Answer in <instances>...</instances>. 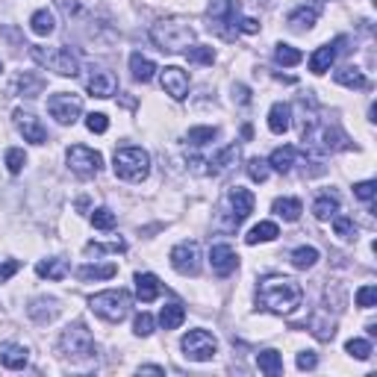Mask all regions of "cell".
I'll return each mask as SVG.
<instances>
[{
	"label": "cell",
	"instance_id": "25",
	"mask_svg": "<svg viewBox=\"0 0 377 377\" xmlns=\"http://www.w3.org/2000/svg\"><path fill=\"white\" fill-rule=\"evenodd\" d=\"M183 322H186V306H183V304L171 301V304L162 306V313H159V324H162V330H177Z\"/></svg>",
	"mask_w": 377,
	"mask_h": 377
},
{
	"label": "cell",
	"instance_id": "16",
	"mask_svg": "<svg viewBox=\"0 0 377 377\" xmlns=\"http://www.w3.org/2000/svg\"><path fill=\"white\" fill-rule=\"evenodd\" d=\"M209 263H212V271H216L218 277H230L236 265H239V256L230 245H212L209 247Z\"/></svg>",
	"mask_w": 377,
	"mask_h": 377
},
{
	"label": "cell",
	"instance_id": "13",
	"mask_svg": "<svg viewBox=\"0 0 377 377\" xmlns=\"http://www.w3.org/2000/svg\"><path fill=\"white\" fill-rule=\"evenodd\" d=\"M227 204H230V224L233 227H239V224L254 212V195L247 192V188L236 186V188L227 192Z\"/></svg>",
	"mask_w": 377,
	"mask_h": 377
},
{
	"label": "cell",
	"instance_id": "55",
	"mask_svg": "<svg viewBox=\"0 0 377 377\" xmlns=\"http://www.w3.org/2000/svg\"><path fill=\"white\" fill-rule=\"evenodd\" d=\"M239 30H242V33H259V24H256L254 18H242V21H239Z\"/></svg>",
	"mask_w": 377,
	"mask_h": 377
},
{
	"label": "cell",
	"instance_id": "44",
	"mask_svg": "<svg viewBox=\"0 0 377 377\" xmlns=\"http://www.w3.org/2000/svg\"><path fill=\"white\" fill-rule=\"evenodd\" d=\"M121 251H127V245L118 239V242H109V245H98V242H89L86 245V254L89 256H100V254H121Z\"/></svg>",
	"mask_w": 377,
	"mask_h": 377
},
{
	"label": "cell",
	"instance_id": "33",
	"mask_svg": "<svg viewBox=\"0 0 377 377\" xmlns=\"http://www.w3.org/2000/svg\"><path fill=\"white\" fill-rule=\"evenodd\" d=\"M130 71H133V80H139V82H150V80H153V71H157V65H153L148 56L133 53V56H130Z\"/></svg>",
	"mask_w": 377,
	"mask_h": 377
},
{
	"label": "cell",
	"instance_id": "19",
	"mask_svg": "<svg viewBox=\"0 0 377 377\" xmlns=\"http://www.w3.org/2000/svg\"><path fill=\"white\" fill-rule=\"evenodd\" d=\"M27 360H30V351L24 348V345H15V342L0 345V362H3L6 369H12V371L27 369Z\"/></svg>",
	"mask_w": 377,
	"mask_h": 377
},
{
	"label": "cell",
	"instance_id": "30",
	"mask_svg": "<svg viewBox=\"0 0 377 377\" xmlns=\"http://www.w3.org/2000/svg\"><path fill=\"white\" fill-rule=\"evenodd\" d=\"M256 365H259V371L263 374H268V377H277V374H283V357L277 351H259L256 353Z\"/></svg>",
	"mask_w": 377,
	"mask_h": 377
},
{
	"label": "cell",
	"instance_id": "9",
	"mask_svg": "<svg viewBox=\"0 0 377 377\" xmlns=\"http://www.w3.org/2000/svg\"><path fill=\"white\" fill-rule=\"evenodd\" d=\"M65 159H68V168L74 171L77 177H94V174L100 171V165H103V157H100V153L91 150V148H86V145L68 148Z\"/></svg>",
	"mask_w": 377,
	"mask_h": 377
},
{
	"label": "cell",
	"instance_id": "49",
	"mask_svg": "<svg viewBox=\"0 0 377 377\" xmlns=\"http://www.w3.org/2000/svg\"><path fill=\"white\" fill-rule=\"evenodd\" d=\"M377 304V286H362L360 292H357V306H362V310H371V306Z\"/></svg>",
	"mask_w": 377,
	"mask_h": 377
},
{
	"label": "cell",
	"instance_id": "48",
	"mask_svg": "<svg viewBox=\"0 0 377 377\" xmlns=\"http://www.w3.org/2000/svg\"><path fill=\"white\" fill-rule=\"evenodd\" d=\"M345 351L351 353V357H357V360H369L371 357V345L365 339H351L345 345Z\"/></svg>",
	"mask_w": 377,
	"mask_h": 377
},
{
	"label": "cell",
	"instance_id": "40",
	"mask_svg": "<svg viewBox=\"0 0 377 377\" xmlns=\"http://www.w3.org/2000/svg\"><path fill=\"white\" fill-rule=\"evenodd\" d=\"M301 59H304V53L298 51V47H292V44H277V51H274V62H277V65L292 68V65H298Z\"/></svg>",
	"mask_w": 377,
	"mask_h": 377
},
{
	"label": "cell",
	"instance_id": "32",
	"mask_svg": "<svg viewBox=\"0 0 377 377\" xmlns=\"http://www.w3.org/2000/svg\"><path fill=\"white\" fill-rule=\"evenodd\" d=\"M271 209H274L283 221H298V218H301V212H304V207H301V200H298V198H277V200H274V207H271Z\"/></svg>",
	"mask_w": 377,
	"mask_h": 377
},
{
	"label": "cell",
	"instance_id": "3",
	"mask_svg": "<svg viewBox=\"0 0 377 377\" xmlns=\"http://www.w3.org/2000/svg\"><path fill=\"white\" fill-rule=\"evenodd\" d=\"M304 148H315L322 153H333V150H348L351 141L345 139V133H342L339 127L327 124V121H318V118H313L310 124H304Z\"/></svg>",
	"mask_w": 377,
	"mask_h": 377
},
{
	"label": "cell",
	"instance_id": "27",
	"mask_svg": "<svg viewBox=\"0 0 377 377\" xmlns=\"http://www.w3.org/2000/svg\"><path fill=\"white\" fill-rule=\"evenodd\" d=\"M315 21H318V9L315 6H298L295 12H289V18H286V24L292 30H310Z\"/></svg>",
	"mask_w": 377,
	"mask_h": 377
},
{
	"label": "cell",
	"instance_id": "42",
	"mask_svg": "<svg viewBox=\"0 0 377 377\" xmlns=\"http://www.w3.org/2000/svg\"><path fill=\"white\" fill-rule=\"evenodd\" d=\"M115 212L112 209H106V207H100V209H94L91 212V224H94V227H98V230H112L115 227Z\"/></svg>",
	"mask_w": 377,
	"mask_h": 377
},
{
	"label": "cell",
	"instance_id": "39",
	"mask_svg": "<svg viewBox=\"0 0 377 377\" xmlns=\"http://www.w3.org/2000/svg\"><path fill=\"white\" fill-rule=\"evenodd\" d=\"M216 136H218V130H216V127H188V133H186L188 145H195V148L209 145V141L216 139Z\"/></svg>",
	"mask_w": 377,
	"mask_h": 377
},
{
	"label": "cell",
	"instance_id": "23",
	"mask_svg": "<svg viewBox=\"0 0 377 377\" xmlns=\"http://www.w3.org/2000/svg\"><path fill=\"white\" fill-rule=\"evenodd\" d=\"M236 159H239V148H236V145H227V148L218 150L216 157L207 162V165H209L207 174H224V171H230L233 165H236Z\"/></svg>",
	"mask_w": 377,
	"mask_h": 377
},
{
	"label": "cell",
	"instance_id": "8",
	"mask_svg": "<svg viewBox=\"0 0 377 377\" xmlns=\"http://www.w3.org/2000/svg\"><path fill=\"white\" fill-rule=\"evenodd\" d=\"M180 348L186 353V360H195V362H207L216 357L218 351V342L212 333H207V330H188V333L183 336Z\"/></svg>",
	"mask_w": 377,
	"mask_h": 377
},
{
	"label": "cell",
	"instance_id": "26",
	"mask_svg": "<svg viewBox=\"0 0 377 377\" xmlns=\"http://www.w3.org/2000/svg\"><path fill=\"white\" fill-rule=\"evenodd\" d=\"M339 212V198L333 192H324V195H318L315 198V204H313V216L318 221H327V218H333Z\"/></svg>",
	"mask_w": 377,
	"mask_h": 377
},
{
	"label": "cell",
	"instance_id": "34",
	"mask_svg": "<svg viewBox=\"0 0 377 377\" xmlns=\"http://www.w3.org/2000/svg\"><path fill=\"white\" fill-rule=\"evenodd\" d=\"M280 230H277V224L274 221H263V224H256V227L245 236V242L247 245H259V242H271V239H277Z\"/></svg>",
	"mask_w": 377,
	"mask_h": 377
},
{
	"label": "cell",
	"instance_id": "51",
	"mask_svg": "<svg viewBox=\"0 0 377 377\" xmlns=\"http://www.w3.org/2000/svg\"><path fill=\"white\" fill-rule=\"evenodd\" d=\"M133 330H136V336H150L153 333V315L139 313L136 322H133Z\"/></svg>",
	"mask_w": 377,
	"mask_h": 377
},
{
	"label": "cell",
	"instance_id": "6",
	"mask_svg": "<svg viewBox=\"0 0 377 377\" xmlns=\"http://www.w3.org/2000/svg\"><path fill=\"white\" fill-rule=\"evenodd\" d=\"M30 53H33L35 62L56 71L59 77H77L80 74V62L68 47H33Z\"/></svg>",
	"mask_w": 377,
	"mask_h": 377
},
{
	"label": "cell",
	"instance_id": "22",
	"mask_svg": "<svg viewBox=\"0 0 377 377\" xmlns=\"http://www.w3.org/2000/svg\"><path fill=\"white\" fill-rule=\"evenodd\" d=\"M159 277L157 274H136V298L141 304H150L159 298Z\"/></svg>",
	"mask_w": 377,
	"mask_h": 377
},
{
	"label": "cell",
	"instance_id": "31",
	"mask_svg": "<svg viewBox=\"0 0 377 377\" xmlns=\"http://www.w3.org/2000/svg\"><path fill=\"white\" fill-rule=\"evenodd\" d=\"M333 80L339 82V86H345V89H365L369 86V80H365V74L360 68H339Z\"/></svg>",
	"mask_w": 377,
	"mask_h": 377
},
{
	"label": "cell",
	"instance_id": "7",
	"mask_svg": "<svg viewBox=\"0 0 377 377\" xmlns=\"http://www.w3.org/2000/svg\"><path fill=\"white\" fill-rule=\"evenodd\" d=\"M59 348L68 360H86L94 353V339L89 333V327L82 322H74L62 330V339H59Z\"/></svg>",
	"mask_w": 377,
	"mask_h": 377
},
{
	"label": "cell",
	"instance_id": "15",
	"mask_svg": "<svg viewBox=\"0 0 377 377\" xmlns=\"http://www.w3.org/2000/svg\"><path fill=\"white\" fill-rule=\"evenodd\" d=\"M118 89V80L112 71H106V68H91V74L86 80V91L91 94V98H112Z\"/></svg>",
	"mask_w": 377,
	"mask_h": 377
},
{
	"label": "cell",
	"instance_id": "17",
	"mask_svg": "<svg viewBox=\"0 0 377 377\" xmlns=\"http://www.w3.org/2000/svg\"><path fill=\"white\" fill-rule=\"evenodd\" d=\"M162 89H165V94H171L174 100H183L188 94V74L183 68L168 65L162 71Z\"/></svg>",
	"mask_w": 377,
	"mask_h": 377
},
{
	"label": "cell",
	"instance_id": "47",
	"mask_svg": "<svg viewBox=\"0 0 377 377\" xmlns=\"http://www.w3.org/2000/svg\"><path fill=\"white\" fill-rule=\"evenodd\" d=\"M188 62H200V65H212V59H216V53H212V47H188L186 51Z\"/></svg>",
	"mask_w": 377,
	"mask_h": 377
},
{
	"label": "cell",
	"instance_id": "52",
	"mask_svg": "<svg viewBox=\"0 0 377 377\" xmlns=\"http://www.w3.org/2000/svg\"><path fill=\"white\" fill-rule=\"evenodd\" d=\"M315 365H318L315 351H301V353H298V369H301V371H313Z\"/></svg>",
	"mask_w": 377,
	"mask_h": 377
},
{
	"label": "cell",
	"instance_id": "50",
	"mask_svg": "<svg viewBox=\"0 0 377 377\" xmlns=\"http://www.w3.org/2000/svg\"><path fill=\"white\" fill-rule=\"evenodd\" d=\"M86 127H89V133H106L109 118H106L103 112H91V115H86Z\"/></svg>",
	"mask_w": 377,
	"mask_h": 377
},
{
	"label": "cell",
	"instance_id": "2",
	"mask_svg": "<svg viewBox=\"0 0 377 377\" xmlns=\"http://www.w3.org/2000/svg\"><path fill=\"white\" fill-rule=\"evenodd\" d=\"M150 42L157 44L159 51L180 53L195 42V30L180 18H168V21H159L150 27Z\"/></svg>",
	"mask_w": 377,
	"mask_h": 377
},
{
	"label": "cell",
	"instance_id": "46",
	"mask_svg": "<svg viewBox=\"0 0 377 377\" xmlns=\"http://www.w3.org/2000/svg\"><path fill=\"white\" fill-rule=\"evenodd\" d=\"M24 162H27V157H24L21 148H9L6 150V168H9V174H21L24 171Z\"/></svg>",
	"mask_w": 377,
	"mask_h": 377
},
{
	"label": "cell",
	"instance_id": "38",
	"mask_svg": "<svg viewBox=\"0 0 377 377\" xmlns=\"http://www.w3.org/2000/svg\"><path fill=\"white\" fill-rule=\"evenodd\" d=\"M318 263V251H315V247H295V251H292V265L295 268H301V271H306V268H313Z\"/></svg>",
	"mask_w": 377,
	"mask_h": 377
},
{
	"label": "cell",
	"instance_id": "56",
	"mask_svg": "<svg viewBox=\"0 0 377 377\" xmlns=\"http://www.w3.org/2000/svg\"><path fill=\"white\" fill-rule=\"evenodd\" d=\"M139 371H150V374H165V369H162V365H141Z\"/></svg>",
	"mask_w": 377,
	"mask_h": 377
},
{
	"label": "cell",
	"instance_id": "18",
	"mask_svg": "<svg viewBox=\"0 0 377 377\" xmlns=\"http://www.w3.org/2000/svg\"><path fill=\"white\" fill-rule=\"evenodd\" d=\"M207 15H209V30L216 27L218 35L224 30V24H233V27H236V6H233V0H209ZM236 30H239V27H236Z\"/></svg>",
	"mask_w": 377,
	"mask_h": 377
},
{
	"label": "cell",
	"instance_id": "4",
	"mask_svg": "<svg viewBox=\"0 0 377 377\" xmlns=\"http://www.w3.org/2000/svg\"><path fill=\"white\" fill-rule=\"evenodd\" d=\"M112 168H115V177H121V180H130V183L145 180L150 171V157L141 148H121L115 150Z\"/></svg>",
	"mask_w": 377,
	"mask_h": 377
},
{
	"label": "cell",
	"instance_id": "35",
	"mask_svg": "<svg viewBox=\"0 0 377 377\" xmlns=\"http://www.w3.org/2000/svg\"><path fill=\"white\" fill-rule=\"evenodd\" d=\"M118 274V265L115 263H109V265H82L80 271H77V277L80 280H109V277H115Z\"/></svg>",
	"mask_w": 377,
	"mask_h": 377
},
{
	"label": "cell",
	"instance_id": "12",
	"mask_svg": "<svg viewBox=\"0 0 377 377\" xmlns=\"http://www.w3.org/2000/svg\"><path fill=\"white\" fill-rule=\"evenodd\" d=\"M345 44H348V39H345V35H339L336 42L318 47V51L310 56V71H313V74H324V71H330V65L336 62V56L345 51Z\"/></svg>",
	"mask_w": 377,
	"mask_h": 377
},
{
	"label": "cell",
	"instance_id": "53",
	"mask_svg": "<svg viewBox=\"0 0 377 377\" xmlns=\"http://www.w3.org/2000/svg\"><path fill=\"white\" fill-rule=\"evenodd\" d=\"M18 268H21V265L15 263V259H9V263H6V265H0V283H6V280H9L12 274H15V271H18Z\"/></svg>",
	"mask_w": 377,
	"mask_h": 377
},
{
	"label": "cell",
	"instance_id": "41",
	"mask_svg": "<svg viewBox=\"0 0 377 377\" xmlns=\"http://www.w3.org/2000/svg\"><path fill=\"white\" fill-rule=\"evenodd\" d=\"M333 230H336L339 239H345V242L357 239V224H353L348 216H333Z\"/></svg>",
	"mask_w": 377,
	"mask_h": 377
},
{
	"label": "cell",
	"instance_id": "5",
	"mask_svg": "<svg viewBox=\"0 0 377 377\" xmlns=\"http://www.w3.org/2000/svg\"><path fill=\"white\" fill-rule=\"evenodd\" d=\"M89 306L94 313H98L100 318H106V322L118 324L121 318H127L130 313V295L124 289H106V292H98L89 298Z\"/></svg>",
	"mask_w": 377,
	"mask_h": 377
},
{
	"label": "cell",
	"instance_id": "10",
	"mask_svg": "<svg viewBox=\"0 0 377 377\" xmlns=\"http://www.w3.org/2000/svg\"><path fill=\"white\" fill-rule=\"evenodd\" d=\"M47 112H51L59 124H74L80 112H82V100L77 94H68V91H59V94H51V100H47Z\"/></svg>",
	"mask_w": 377,
	"mask_h": 377
},
{
	"label": "cell",
	"instance_id": "21",
	"mask_svg": "<svg viewBox=\"0 0 377 377\" xmlns=\"http://www.w3.org/2000/svg\"><path fill=\"white\" fill-rule=\"evenodd\" d=\"M292 127V106L289 103H274L268 112V130L271 133H286V130Z\"/></svg>",
	"mask_w": 377,
	"mask_h": 377
},
{
	"label": "cell",
	"instance_id": "54",
	"mask_svg": "<svg viewBox=\"0 0 377 377\" xmlns=\"http://www.w3.org/2000/svg\"><path fill=\"white\" fill-rule=\"evenodd\" d=\"M233 98L239 103H251V91H247V86H233Z\"/></svg>",
	"mask_w": 377,
	"mask_h": 377
},
{
	"label": "cell",
	"instance_id": "43",
	"mask_svg": "<svg viewBox=\"0 0 377 377\" xmlns=\"http://www.w3.org/2000/svg\"><path fill=\"white\" fill-rule=\"evenodd\" d=\"M247 177H251L254 183H265L268 180V162L259 159V157L247 159Z\"/></svg>",
	"mask_w": 377,
	"mask_h": 377
},
{
	"label": "cell",
	"instance_id": "29",
	"mask_svg": "<svg viewBox=\"0 0 377 377\" xmlns=\"http://www.w3.org/2000/svg\"><path fill=\"white\" fill-rule=\"evenodd\" d=\"M295 157H298V150H295L292 145H283V148H277L274 153H271L268 165H271L274 171H280V174H289L292 165H295Z\"/></svg>",
	"mask_w": 377,
	"mask_h": 377
},
{
	"label": "cell",
	"instance_id": "37",
	"mask_svg": "<svg viewBox=\"0 0 377 377\" xmlns=\"http://www.w3.org/2000/svg\"><path fill=\"white\" fill-rule=\"evenodd\" d=\"M333 327H336V324H333V318H324L322 313L310 318V330H313V336H315V339H322V342H330V339H333V333H336Z\"/></svg>",
	"mask_w": 377,
	"mask_h": 377
},
{
	"label": "cell",
	"instance_id": "57",
	"mask_svg": "<svg viewBox=\"0 0 377 377\" xmlns=\"http://www.w3.org/2000/svg\"><path fill=\"white\" fill-rule=\"evenodd\" d=\"M0 71H3V65H0Z\"/></svg>",
	"mask_w": 377,
	"mask_h": 377
},
{
	"label": "cell",
	"instance_id": "11",
	"mask_svg": "<svg viewBox=\"0 0 377 377\" xmlns=\"http://www.w3.org/2000/svg\"><path fill=\"white\" fill-rule=\"evenodd\" d=\"M168 259H171L174 271H180V274H186V277H195L198 271H200V247H198V242H180V245H174L171 254H168Z\"/></svg>",
	"mask_w": 377,
	"mask_h": 377
},
{
	"label": "cell",
	"instance_id": "45",
	"mask_svg": "<svg viewBox=\"0 0 377 377\" xmlns=\"http://www.w3.org/2000/svg\"><path fill=\"white\" fill-rule=\"evenodd\" d=\"M374 192H377V183L374 180H362V183L353 186V195H357L360 200H365L369 209H374Z\"/></svg>",
	"mask_w": 377,
	"mask_h": 377
},
{
	"label": "cell",
	"instance_id": "14",
	"mask_svg": "<svg viewBox=\"0 0 377 377\" xmlns=\"http://www.w3.org/2000/svg\"><path fill=\"white\" fill-rule=\"evenodd\" d=\"M15 127H18V133L24 136V141H33V145H44V141H47V130L42 127V121L33 112L15 109Z\"/></svg>",
	"mask_w": 377,
	"mask_h": 377
},
{
	"label": "cell",
	"instance_id": "20",
	"mask_svg": "<svg viewBox=\"0 0 377 377\" xmlns=\"http://www.w3.org/2000/svg\"><path fill=\"white\" fill-rule=\"evenodd\" d=\"M27 313L33 322H39V324H47V322H53V318L59 315V304L53 298H35L30 306H27Z\"/></svg>",
	"mask_w": 377,
	"mask_h": 377
},
{
	"label": "cell",
	"instance_id": "36",
	"mask_svg": "<svg viewBox=\"0 0 377 377\" xmlns=\"http://www.w3.org/2000/svg\"><path fill=\"white\" fill-rule=\"evenodd\" d=\"M30 27L35 35H51L56 30V18H53V12L51 9H39L35 15L30 18Z\"/></svg>",
	"mask_w": 377,
	"mask_h": 377
},
{
	"label": "cell",
	"instance_id": "1",
	"mask_svg": "<svg viewBox=\"0 0 377 377\" xmlns=\"http://www.w3.org/2000/svg\"><path fill=\"white\" fill-rule=\"evenodd\" d=\"M301 301H304V289L298 286V280H292V277L268 274L259 280V286H256V304L268 313L289 315L298 310Z\"/></svg>",
	"mask_w": 377,
	"mask_h": 377
},
{
	"label": "cell",
	"instance_id": "28",
	"mask_svg": "<svg viewBox=\"0 0 377 377\" xmlns=\"http://www.w3.org/2000/svg\"><path fill=\"white\" fill-rule=\"evenodd\" d=\"M35 274L39 277H47V280H65L68 277V263L65 259H42L39 265H35Z\"/></svg>",
	"mask_w": 377,
	"mask_h": 377
},
{
	"label": "cell",
	"instance_id": "24",
	"mask_svg": "<svg viewBox=\"0 0 377 377\" xmlns=\"http://www.w3.org/2000/svg\"><path fill=\"white\" fill-rule=\"evenodd\" d=\"M47 86V80L42 74H33V71H24V74L15 80V89L24 94V98H35V94H42Z\"/></svg>",
	"mask_w": 377,
	"mask_h": 377
}]
</instances>
